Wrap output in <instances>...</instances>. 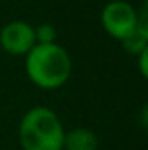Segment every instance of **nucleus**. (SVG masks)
<instances>
[{"label":"nucleus","instance_id":"nucleus-3","mask_svg":"<svg viewBox=\"0 0 148 150\" xmlns=\"http://www.w3.org/2000/svg\"><path fill=\"white\" fill-rule=\"evenodd\" d=\"M101 25L110 37L122 42L138 28L140 14L129 2L111 0L101 11Z\"/></svg>","mask_w":148,"mask_h":150},{"label":"nucleus","instance_id":"nucleus-1","mask_svg":"<svg viewBox=\"0 0 148 150\" xmlns=\"http://www.w3.org/2000/svg\"><path fill=\"white\" fill-rule=\"evenodd\" d=\"M28 79L40 89H59L72 75V59L59 44H35L25 61Z\"/></svg>","mask_w":148,"mask_h":150},{"label":"nucleus","instance_id":"nucleus-6","mask_svg":"<svg viewBox=\"0 0 148 150\" xmlns=\"http://www.w3.org/2000/svg\"><path fill=\"white\" fill-rule=\"evenodd\" d=\"M33 30H35V42L37 44H54L58 38V30L54 25L42 23Z\"/></svg>","mask_w":148,"mask_h":150},{"label":"nucleus","instance_id":"nucleus-5","mask_svg":"<svg viewBox=\"0 0 148 150\" xmlns=\"http://www.w3.org/2000/svg\"><path fill=\"white\" fill-rule=\"evenodd\" d=\"M98 136L87 127H75L65 133L63 150H98Z\"/></svg>","mask_w":148,"mask_h":150},{"label":"nucleus","instance_id":"nucleus-2","mask_svg":"<svg viewBox=\"0 0 148 150\" xmlns=\"http://www.w3.org/2000/svg\"><path fill=\"white\" fill-rule=\"evenodd\" d=\"M18 136L23 150H63L65 127L54 110L35 107L23 115Z\"/></svg>","mask_w":148,"mask_h":150},{"label":"nucleus","instance_id":"nucleus-4","mask_svg":"<svg viewBox=\"0 0 148 150\" xmlns=\"http://www.w3.org/2000/svg\"><path fill=\"white\" fill-rule=\"evenodd\" d=\"M35 44V30L26 21H11L0 30V45L11 56H26Z\"/></svg>","mask_w":148,"mask_h":150}]
</instances>
